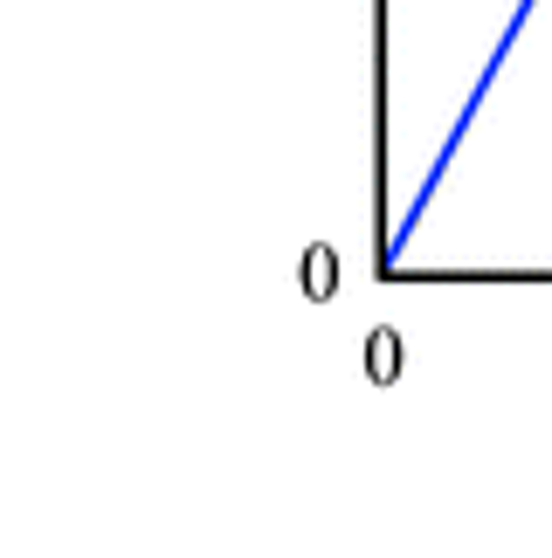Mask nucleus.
I'll return each instance as SVG.
<instances>
[{"label": "nucleus", "instance_id": "f257e3e1", "mask_svg": "<svg viewBox=\"0 0 552 558\" xmlns=\"http://www.w3.org/2000/svg\"><path fill=\"white\" fill-rule=\"evenodd\" d=\"M394 352H400V345H394V331H380V338H373V379H394V366H400Z\"/></svg>", "mask_w": 552, "mask_h": 558}]
</instances>
